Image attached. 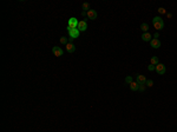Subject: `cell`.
Returning <instances> with one entry per match:
<instances>
[{
	"mask_svg": "<svg viewBox=\"0 0 177 132\" xmlns=\"http://www.w3.org/2000/svg\"><path fill=\"white\" fill-rule=\"evenodd\" d=\"M141 30L143 31V33H145V32H149V25L148 24H142L141 25Z\"/></svg>",
	"mask_w": 177,
	"mask_h": 132,
	"instance_id": "13",
	"label": "cell"
},
{
	"mask_svg": "<svg viewBox=\"0 0 177 132\" xmlns=\"http://www.w3.org/2000/svg\"><path fill=\"white\" fill-rule=\"evenodd\" d=\"M80 34V31L78 28H73V30H71L70 32H69V35H70L71 39H77Z\"/></svg>",
	"mask_w": 177,
	"mask_h": 132,
	"instance_id": "3",
	"label": "cell"
},
{
	"mask_svg": "<svg viewBox=\"0 0 177 132\" xmlns=\"http://www.w3.org/2000/svg\"><path fill=\"white\" fill-rule=\"evenodd\" d=\"M142 39H143L144 41H151V34L149 32H145V33L142 34Z\"/></svg>",
	"mask_w": 177,
	"mask_h": 132,
	"instance_id": "11",
	"label": "cell"
},
{
	"mask_svg": "<svg viewBox=\"0 0 177 132\" xmlns=\"http://www.w3.org/2000/svg\"><path fill=\"white\" fill-rule=\"evenodd\" d=\"M78 24H79V21L77 20V18L72 17L69 19V23H67V26L71 27V28H77L78 27Z\"/></svg>",
	"mask_w": 177,
	"mask_h": 132,
	"instance_id": "2",
	"label": "cell"
},
{
	"mask_svg": "<svg viewBox=\"0 0 177 132\" xmlns=\"http://www.w3.org/2000/svg\"><path fill=\"white\" fill-rule=\"evenodd\" d=\"M153 37H155V39H158L159 34H158V33H155V35H153Z\"/></svg>",
	"mask_w": 177,
	"mask_h": 132,
	"instance_id": "22",
	"label": "cell"
},
{
	"mask_svg": "<svg viewBox=\"0 0 177 132\" xmlns=\"http://www.w3.org/2000/svg\"><path fill=\"white\" fill-rule=\"evenodd\" d=\"M145 87H146V85H145V84H142V85H139L138 90H141V91H144V90H145Z\"/></svg>",
	"mask_w": 177,
	"mask_h": 132,
	"instance_id": "20",
	"label": "cell"
},
{
	"mask_svg": "<svg viewBox=\"0 0 177 132\" xmlns=\"http://www.w3.org/2000/svg\"><path fill=\"white\" fill-rule=\"evenodd\" d=\"M146 83V78H145V76H143V74H138L137 76V84L138 85H142V84H145Z\"/></svg>",
	"mask_w": 177,
	"mask_h": 132,
	"instance_id": "9",
	"label": "cell"
},
{
	"mask_svg": "<svg viewBox=\"0 0 177 132\" xmlns=\"http://www.w3.org/2000/svg\"><path fill=\"white\" fill-rule=\"evenodd\" d=\"M52 52L53 54H54V57H62L63 55V50L60 48V47H58V46H54L52 48Z\"/></svg>",
	"mask_w": 177,
	"mask_h": 132,
	"instance_id": "5",
	"label": "cell"
},
{
	"mask_svg": "<svg viewBox=\"0 0 177 132\" xmlns=\"http://www.w3.org/2000/svg\"><path fill=\"white\" fill-rule=\"evenodd\" d=\"M167 17L170 19V18H172V14H170V13H167Z\"/></svg>",
	"mask_w": 177,
	"mask_h": 132,
	"instance_id": "23",
	"label": "cell"
},
{
	"mask_svg": "<svg viewBox=\"0 0 177 132\" xmlns=\"http://www.w3.org/2000/svg\"><path fill=\"white\" fill-rule=\"evenodd\" d=\"M150 45H151V47L152 48H159L161 47V41H159L158 39H151V41H150Z\"/></svg>",
	"mask_w": 177,
	"mask_h": 132,
	"instance_id": "8",
	"label": "cell"
},
{
	"mask_svg": "<svg viewBox=\"0 0 177 132\" xmlns=\"http://www.w3.org/2000/svg\"><path fill=\"white\" fill-rule=\"evenodd\" d=\"M86 16H88V19H91V20H95L96 18H97V12L95 11V9H90L86 12Z\"/></svg>",
	"mask_w": 177,
	"mask_h": 132,
	"instance_id": "7",
	"label": "cell"
},
{
	"mask_svg": "<svg viewBox=\"0 0 177 132\" xmlns=\"http://www.w3.org/2000/svg\"><path fill=\"white\" fill-rule=\"evenodd\" d=\"M148 69H149V71H153V70H156V66H153V65H149V66H148Z\"/></svg>",
	"mask_w": 177,
	"mask_h": 132,
	"instance_id": "21",
	"label": "cell"
},
{
	"mask_svg": "<svg viewBox=\"0 0 177 132\" xmlns=\"http://www.w3.org/2000/svg\"><path fill=\"white\" fill-rule=\"evenodd\" d=\"M66 51L69 53H73L76 51V47H74V45L72 44V43H67L66 44Z\"/></svg>",
	"mask_w": 177,
	"mask_h": 132,
	"instance_id": "10",
	"label": "cell"
},
{
	"mask_svg": "<svg viewBox=\"0 0 177 132\" xmlns=\"http://www.w3.org/2000/svg\"><path fill=\"white\" fill-rule=\"evenodd\" d=\"M83 9H85V11H86V12H88V11H90V4H88V2H84V4H83Z\"/></svg>",
	"mask_w": 177,
	"mask_h": 132,
	"instance_id": "15",
	"label": "cell"
},
{
	"mask_svg": "<svg viewBox=\"0 0 177 132\" xmlns=\"http://www.w3.org/2000/svg\"><path fill=\"white\" fill-rule=\"evenodd\" d=\"M156 72L161 74V76H163L164 73H165V66L163 65V64H158V65H156Z\"/></svg>",
	"mask_w": 177,
	"mask_h": 132,
	"instance_id": "6",
	"label": "cell"
},
{
	"mask_svg": "<svg viewBox=\"0 0 177 132\" xmlns=\"http://www.w3.org/2000/svg\"><path fill=\"white\" fill-rule=\"evenodd\" d=\"M158 13H159V14H167V11H165V8H163V7H159V8H158Z\"/></svg>",
	"mask_w": 177,
	"mask_h": 132,
	"instance_id": "18",
	"label": "cell"
},
{
	"mask_svg": "<svg viewBox=\"0 0 177 132\" xmlns=\"http://www.w3.org/2000/svg\"><path fill=\"white\" fill-rule=\"evenodd\" d=\"M60 43H62V44H67V39H66V38H65V37H62V38H60Z\"/></svg>",
	"mask_w": 177,
	"mask_h": 132,
	"instance_id": "19",
	"label": "cell"
},
{
	"mask_svg": "<svg viewBox=\"0 0 177 132\" xmlns=\"http://www.w3.org/2000/svg\"><path fill=\"white\" fill-rule=\"evenodd\" d=\"M138 87H139V85L137 84V81H132V83L130 84V90H131V91H137Z\"/></svg>",
	"mask_w": 177,
	"mask_h": 132,
	"instance_id": "12",
	"label": "cell"
},
{
	"mask_svg": "<svg viewBox=\"0 0 177 132\" xmlns=\"http://www.w3.org/2000/svg\"><path fill=\"white\" fill-rule=\"evenodd\" d=\"M158 58L157 57H152L151 58V65H153V66H156V65H158Z\"/></svg>",
	"mask_w": 177,
	"mask_h": 132,
	"instance_id": "14",
	"label": "cell"
},
{
	"mask_svg": "<svg viewBox=\"0 0 177 132\" xmlns=\"http://www.w3.org/2000/svg\"><path fill=\"white\" fill-rule=\"evenodd\" d=\"M125 81H126V84H129V85H130V84L133 81L132 77H130V76H129V77H126V78H125Z\"/></svg>",
	"mask_w": 177,
	"mask_h": 132,
	"instance_id": "17",
	"label": "cell"
},
{
	"mask_svg": "<svg viewBox=\"0 0 177 132\" xmlns=\"http://www.w3.org/2000/svg\"><path fill=\"white\" fill-rule=\"evenodd\" d=\"M145 85L148 86V87H152L153 86V81L151 79H149V80H146V83H145Z\"/></svg>",
	"mask_w": 177,
	"mask_h": 132,
	"instance_id": "16",
	"label": "cell"
},
{
	"mask_svg": "<svg viewBox=\"0 0 177 132\" xmlns=\"http://www.w3.org/2000/svg\"><path fill=\"white\" fill-rule=\"evenodd\" d=\"M152 24H153V27H155L157 31L162 30V28L164 27V21L162 20V18H159V17L153 18V19H152Z\"/></svg>",
	"mask_w": 177,
	"mask_h": 132,
	"instance_id": "1",
	"label": "cell"
},
{
	"mask_svg": "<svg viewBox=\"0 0 177 132\" xmlns=\"http://www.w3.org/2000/svg\"><path fill=\"white\" fill-rule=\"evenodd\" d=\"M77 28L79 30L80 32L86 31V30H88V23H86L85 20H81V21H79V24H78V27H77Z\"/></svg>",
	"mask_w": 177,
	"mask_h": 132,
	"instance_id": "4",
	"label": "cell"
}]
</instances>
